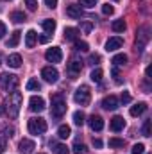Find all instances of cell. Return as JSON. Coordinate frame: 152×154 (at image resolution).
Masks as SVG:
<instances>
[{"instance_id":"6da1fadb","label":"cell","mask_w":152,"mask_h":154,"mask_svg":"<svg viewBox=\"0 0 152 154\" xmlns=\"http://www.w3.org/2000/svg\"><path fill=\"white\" fill-rule=\"evenodd\" d=\"M5 108L9 111L11 118H16L20 113V108H22V93L20 91H13L7 95V100H5Z\"/></svg>"},{"instance_id":"7a4b0ae2","label":"cell","mask_w":152,"mask_h":154,"mask_svg":"<svg viewBox=\"0 0 152 154\" xmlns=\"http://www.w3.org/2000/svg\"><path fill=\"white\" fill-rule=\"evenodd\" d=\"M50 113L54 118H61V116L66 113V100L61 93H56L52 95V108H50Z\"/></svg>"},{"instance_id":"3957f363","label":"cell","mask_w":152,"mask_h":154,"mask_svg":"<svg viewBox=\"0 0 152 154\" xmlns=\"http://www.w3.org/2000/svg\"><path fill=\"white\" fill-rule=\"evenodd\" d=\"M74 100H75L79 106H88V104H90V100H91V91H90V88H88L86 84L79 86V88L75 90Z\"/></svg>"},{"instance_id":"277c9868","label":"cell","mask_w":152,"mask_h":154,"mask_svg":"<svg viewBox=\"0 0 152 154\" xmlns=\"http://www.w3.org/2000/svg\"><path fill=\"white\" fill-rule=\"evenodd\" d=\"M0 84L7 93H13L18 88V77L13 75V74H2L0 75Z\"/></svg>"},{"instance_id":"5b68a950","label":"cell","mask_w":152,"mask_h":154,"mask_svg":"<svg viewBox=\"0 0 152 154\" xmlns=\"http://www.w3.org/2000/svg\"><path fill=\"white\" fill-rule=\"evenodd\" d=\"M27 129H29L31 134H43V133L47 131V122H45L41 116H34V118L29 120Z\"/></svg>"},{"instance_id":"8992f818","label":"cell","mask_w":152,"mask_h":154,"mask_svg":"<svg viewBox=\"0 0 152 154\" xmlns=\"http://www.w3.org/2000/svg\"><path fill=\"white\" fill-rule=\"evenodd\" d=\"M149 27H140L136 31V52H141L149 41Z\"/></svg>"},{"instance_id":"52a82bcc","label":"cell","mask_w":152,"mask_h":154,"mask_svg":"<svg viewBox=\"0 0 152 154\" xmlns=\"http://www.w3.org/2000/svg\"><path fill=\"white\" fill-rule=\"evenodd\" d=\"M45 59H47L48 63H61V59H63V52H61V48H59V47H52V48H48V50L45 52Z\"/></svg>"},{"instance_id":"ba28073f","label":"cell","mask_w":152,"mask_h":154,"mask_svg":"<svg viewBox=\"0 0 152 154\" xmlns=\"http://www.w3.org/2000/svg\"><path fill=\"white\" fill-rule=\"evenodd\" d=\"M29 108H31V111H34V113H41V111L45 109V100H43V97L32 95V97L29 99Z\"/></svg>"},{"instance_id":"9c48e42d","label":"cell","mask_w":152,"mask_h":154,"mask_svg":"<svg viewBox=\"0 0 152 154\" xmlns=\"http://www.w3.org/2000/svg\"><path fill=\"white\" fill-rule=\"evenodd\" d=\"M41 77H43L47 82H57V79H59V72H57L54 66H45V68L41 70Z\"/></svg>"},{"instance_id":"30bf717a","label":"cell","mask_w":152,"mask_h":154,"mask_svg":"<svg viewBox=\"0 0 152 154\" xmlns=\"http://www.w3.org/2000/svg\"><path fill=\"white\" fill-rule=\"evenodd\" d=\"M34 149H36V143H34L32 140H29V138H23V140L18 143V151L22 154H31Z\"/></svg>"},{"instance_id":"8fae6325","label":"cell","mask_w":152,"mask_h":154,"mask_svg":"<svg viewBox=\"0 0 152 154\" xmlns=\"http://www.w3.org/2000/svg\"><path fill=\"white\" fill-rule=\"evenodd\" d=\"M122 45H123V39L120 38V36H113V38H109L106 41V50H108V52H114V50H118Z\"/></svg>"},{"instance_id":"7c38bea8","label":"cell","mask_w":152,"mask_h":154,"mask_svg":"<svg viewBox=\"0 0 152 154\" xmlns=\"http://www.w3.org/2000/svg\"><path fill=\"white\" fill-rule=\"evenodd\" d=\"M88 124H90V127L93 131H102L104 129V120H102V116H99V115H91L90 120H88Z\"/></svg>"},{"instance_id":"4fadbf2b","label":"cell","mask_w":152,"mask_h":154,"mask_svg":"<svg viewBox=\"0 0 152 154\" xmlns=\"http://www.w3.org/2000/svg\"><path fill=\"white\" fill-rule=\"evenodd\" d=\"M109 127H111V131H114V133L122 131V129L125 127V120H123V116H113V118L109 120Z\"/></svg>"},{"instance_id":"5bb4252c","label":"cell","mask_w":152,"mask_h":154,"mask_svg":"<svg viewBox=\"0 0 152 154\" xmlns=\"http://www.w3.org/2000/svg\"><path fill=\"white\" fill-rule=\"evenodd\" d=\"M102 108H104V109H108V111H114V109L118 108V99H116L114 95L106 97V99L102 100Z\"/></svg>"},{"instance_id":"9a60e30c","label":"cell","mask_w":152,"mask_h":154,"mask_svg":"<svg viewBox=\"0 0 152 154\" xmlns=\"http://www.w3.org/2000/svg\"><path fill=\"white\" fill-rule=\"evenodd\" d=\"M81 70H82V61H81V59H72V61L68 63V72H70L72 75L81 74Z\"/></svg>"},{"instance_id":"2e32d148","label":"cell","mask_w":152,"mask_h":154,"mask_svg":"<svg viewBox=\"0 0 152 154\" xmlns=\"http://www.w3.org/2000/svg\"><path fill=\"white\" fill-rule=\"evenodd\" d=\"M66 14H68L70 18H81V16H82V9H81V5L70 4V5L66 7Z\"/></svg>"},{"instance_id":"e0dca14e","label":"cell","mask_w":152,"mask_h":154,"mask_svg":"<svg viewBox=\"0 0 152 154\" xmlns=\"http://www.w3.org/2000/svg\"><path fill=\"white\" fill-rule=\"evenodd\" d=\"M145 111H147V104L145 102H138V104H134L131 108V116H140V115H143Z\"/></svg>"},{"instance_id":"ac0fdd59","label":"cell","mask_w":152,"mask_h":154,"mask_svg":"<svg viewBox=\"0 0 152 154\" xmlns=\"http://www.w3.org/2000/svg\"><path fill=\"white\" fill-rule=\"evenodd\" d=\"M7 65H9L11 68H20V66H22V56H20V54H11V56L7 57Z\"/></svg>"},{"instance_id":"d6986e66","label":"cell","mask_w":152,"mask_h":154,"mask_svg":"<svg viewBox=\"0 0 152 154\" xmlns=\"http://www.w3.org/2000/svg\"><path fill=\"white\" fill-rule=\"evenodd\" d=\"M36 39H38V34H36V31H29L27 34H25V47L27 48H32L34 45H36Z\"/></svg>"},{"instance_id":"ffe728a7","label":"cell","mask_w":152,"mask_h":154,"mask_svg":"<svg viewBox=\"0 0 152 154\" xmlns=\"http://www.w3.org/2000/svg\"><path fill=\"white\" fill-rule=\"evenodd\" d=\"M20 34H22L20 31H14V32L11 34V38L5 41V47H7V48H14V47L20 43Z\"/></svg>"},{"instance_id":"44dd1931","label":"cell","mask_w":152,"mask_h":154,"mask_svg":"<svg viewBox=\"0 0 152 154\" xmlns=\"http://www.w3.org/2000/svg\"><path fill=\"white\" fill-rule=\"evenodd\" d=\"M50 147H52V151H54L56 154H70L68 147H66V145H63V143H56V142H50Z\"/></svg>"},{"instance_id":"7402d4cb","label":"cell","mask_w":152,"mask_h":154,"mask_svg":"<svg viewBox=\"0 0 152 154\" xmlns=\"http://www.w3.org/2000/svg\"><path fill=\"white\" fill-rule=\"evenodd\" d=\"M43 29H45V32L47 34H52L54 31H56V20H50V18H47V20H43Z\"/></svg>"},{"instance_id":"603a6c76","label":"cell","mask_w":152,"mask_h":154,"mask_svg":"<svg viewBox=\"0 0 152 154\" xmlns=\"http://www.w3.org/2000/svg\"><path fill=\"white\" fill-rule=\"evenodd\" d=\"M77 36H79V29H75V27H66V29H65V38L66 39L75 41Z\"/></svg>"},{"instance_id":"cb8c5ba5","label":"cell","mask_w":152,"mask_h":154,"mask_svg":"<svg viewBox=\"0 0 152 154\" xmlns=\"http://www.w3.org/2000/svg\"><path fill=\"white\" fill-rule=\"evenodd\" d=\"M70 134H72V129H70V125H59V129H57V136H59L61 140L68 138Z\"/></svg>"},{"instance_id":"d4e9b609","label":"cell","mask_w":152,"mask_h":154,"mask_svg":"<svg viewBox=\"0 0 152 154\" xmlns=\"http://www.w3.org/2000/svg\"><path fill=\"white\" fill-rule=\"evenodd\" d=\"M111 29H113L114 32H123L127 29V25H125L123 20H114L113 23H111Z\"/></svg>"},{"instance_id":"484cf974","label":"cell","mask_w":152,"mask_h":154,"mask_svg":"<svg viewBox=\"0 0 152 154\" xmlns=\"http://www.w3.org/2000/svg\"><path fill=\"white\" fill-rule=\"evenodd\" d=\"M111 63H114V66H123V65L127 63V56H125V54H116Z\"/></svg>"},{"instance_id":"4316f807","label":"cell","mask_w":152,"mask_h":154,"mask_svg":"<svg viewBox=\"0 0 152 154\" xmlns=\"http://www.w3.org/2000/svg\"><path fill=\"white\" fill-rule=\"evenodd\" d=\"M11 20H13V22H16V23H22V22H25L27 18H25V14H23L22 11H14V13L11 14Z\"/></svg>"},{"instance_id":"83f0119b","label":"cell","mask_w":152,"mask_h":154,"mask_svg":"<svg viewBox=\"0 0 152 154\" xmlns=\"http://www.w3.org/2000/svg\"><path fill=\"white\" fill-rule=\"evenodd\" d=\"M39 88H41V84L38 82V79H31L27 82V90L29 91H39Z\"/></svg>"},{"instance_id":"f1b7e54d","label":"cell","mask_w":152,"mask_h":154,"mask_svg":"<svg viewBox=\"0 0 152 154\" xmlns=\"http://www.w3.org/2000/svg\"><path fill=\"white\" fill-rule=\"evenodd\" d=\"M125 145V142L122 140V138H111L109 140V147H113V149H120V147H123Z\"/></svg>"},{"instance_id":"f546056e","label":"cell","mask_w":152,"mask_h":154,"mask_svg":"<svg viewBox=\"0 0 152 154\" xmlns=\"http://www.w3.org/2000/svg\"><path fill=\"white\" fill-rule=\"evenodd\" d=\"M74 124L79 125V127L84 124V113H82V111H75V113H74Z\"/></svg>"},{"instance_id":"4dcf8cb0","label":"cell","mask_w":152,"mask_h":154,"mask_svg":"<svg viewBox=\"0 0 152 154\" xmlns=\"http://www.w3.org/2000/svg\"><path fill=\"white\" fill-rule=\"evenodd\" d=\"M91 81H95V82H100V81H102V70H100V68H95V70H93V72H91Z\"/></svg>"},{"instance_id":"1f68e13d","label":"cell","mask_w":152,"mask_h":154,"mask_svg":"<svg viewBox=\"0 0 152 154\" xmlns=\"http://www.w3.org/2000/svg\"><path fill=\"white\" fill-rule=\"evenodd\" d=\"M86 152H88L86 145H82V143H79V142L74 145V154H86Z\"/></svg>"},{"instance_id":"d6a6232c","label":"cell","mask_w":152,"mask_h":154,"mask_svg":"<svg viewBox=\"0 0 152 154\" xmlns=\"http://www.w3.org/2000/svg\"><path fill=\"white\" fill-rule=\"evenodd\" d=\"M150 120H145L143 122V127H141V133H143V136H150Z\"/></svg>"},{"instance_id":"836d02e7","label":"cell","mask_w":152,"mask_h":154,"mask_svg":"<svg viewBox=\"0 0 152 154\" xmlns=\"http://www.w3.org/2000/svg\"><path fill=\"white\" fill-rule=\"evenodd\" d=\"M143 152H145V145L143 143H136L132 147V151H131V154H143Z\"/></svg>"},{"instance_id":"e575fe53","label":"cell","mask_w":152,"mask_h":154,"mask_svg":"<svg viewBox=\"0 0 152 154\" xmlns=\"http://www.w3.org/2000/svg\"><path fill=\"white\" fill-rule=\"evenodd\" d=\"M102 13H104L106 16H111V14L114 13V7L109 5V4H104V5H102Z\"/></svg>"},{"instance_id":"d590c367","label":"cell","mask_w":152,"mask_h":154,"mask_svg":"<svg viewBox=\"0 0 152 154\" xmlns=\"http://www.w3.org/2000/svg\"><path fill=\"white\" fill-rule=\"evenodd\" d=\"M75 48L81 50V52H86V50H88V43H86V41H79V39H75Z\"/></svg>"},{"instance_id":"8d00e7d4","label":"cell","mask_w":152,"mask_h":154,"mask_svg":"<svg viewBox=\"0 0 152 154\" xmlns=\"http://www.w3.org/2000/svg\"><path fill=\"white\" fill-rule=\"evenodd\" d=\"M25 5L29 11H36L38 9V0H25Z\"/></svg>"},{"instance_id":"74e56055","label":"cell","mask_w":152,"mask_h":154,"mask_svg":"<svg viewBox=\"0 0 152 154\" xmlns=\"http://www.w3.org/2000/svg\"><path fill=\"white\" fill-rule=\"evenodd\" d=\"M111 74H113V79L116 84H122V77H120V72H118V68L113 66V70H111Z\"/></svg>"},{"instance_id":"f35d334b","label":"cell","mask_w":152,"mask_h":154,"mask_svg":"<svg viewBox=\"0 0 152 154\" xmlns=\"http://www.w3.org/2000/svg\"><path fill=\"white\" fill-rule=\"evenodd\" d=\"M79 2H81V5H84V7H88V9H91V7L97 5V0H79Z\"/></svg>"},{"instance_id":"ab89813d","label":"cell","mask_w":152,"mask_h":154,"mask_svg":"<svg viewBox=\"0 0 152 154\" xmlns=\"http://www.w3.org/2000/svg\"><path fill=\"white\" fill-rule=\"evenodd\" d=\"M90 63L95 66V65H99L100 63V56L99 54H90Z\"/></svg>"},{"instance_id":"60d3db41","label":"cell","mask_w":152,"mask_h":154,"mask_svg":"<svg viewBox=\"0 0 152 154\" xmlns=\"http://www.w3.org/2000/svg\"><path fill=\"white\" fill-rule=\"evenodd\" d=\"M122 102H123V104H129V102H131V93H129V91H123V93H122Z\"/></svg>"},{"instance_id":"b9f144b4","label":"cell","mask_w":152,"mask_h":154,"mask_svg":"<svg viewBox=\"0 0 152 154\" xmlns=\"http://www.w3.org/2000/svg\"><path fill=\"white\" fill-rule=\"evenodd\" d=\"M91 29H93V25H91L90 22H84V23H82V31H84V32H91Z\"/></svg>"},{"instance_id":"7bdbcfd3","label":"cell","mask_w":152,"mask_h":154,"mask_svg":"<svg viewBox=\"0 0 152 154\" xmlns=\"http://www.w3.org/2000/svg\"><path fill=\"white\" fill-rule=\"evenodd\" d=\"M45 4H47V7H50V9H56V7H57V0H45Z\"/></svg>"},{"instance_id":"ee69618b","label":"cell","mask_w":152,"mask_h":154,"mask_svg":"<svg viewBox=\"0 0 152 154\" xmlns=\"http://www.w3.org/2000/svg\"><path fill=\"white\" fill-rule=\"evenodd\" d=\"M38 41L39 43H48V41H50V34H41L38 38Z\"/></svg>"},{"instance_id":"f6af8a7d","label":"cell","mask_w":152,"mask_h":154,"mask_svg":"<svg viewBox=\"0 0 152 154\" xmlns=\"http://www.w3.org/2000/svg\"><path fill=\"white\" fill-rule=\"evenodd\" d=\"M5 32H7V29H5V23H2V22H0V39L4 38V34H5Z\"/></svg>"},{"instance_id":"bcb514c9","label":"cell","mask_w":152,"mask_h":154,"mask_svg":"<svg viewBox=\"0 0 152 154\" xmlns=\"http://www.w3.org/2000/svg\"><path fill=\"white\" fill-rule=\"evenodd\" d=\"M93 145H95L97 149H100V147H102V140H99V138H97V140H93Z\"/></svg>"},{"instance_id":"7dc6e473","label":"cell","mask_w":152,"mask_h":154,"mask_svg":"<svg viewBox=\"0 0 152 154\" xmlns=\"http://www.w3.org/2000/svg\"><path fill=\"white\" fill-rule=\"evenodd\" d=\"M4 149H5V142H4V138L0 136V154L4 152Z\"/></svg>"},{"instance_id":"c3c4849f","label":"cell","mask_w":152,"mask_h":154,"mask_svg":"<svg viewBox=\"0 0 152 154\" xmlns=\"http://www.w3.org/2000/svg\"><path fill=\"white\" fill-rule=\"evenodd\" d=\"M4 111H5V108H4V106H0V115H2Z\"/></svg>"},{"instance_id":"681fc988","label":"cell","mask_w":152,"mask_h":154,"mask_svg":"<svg viewBox=\"0 0 152 154\" xmlns=\"http://www.w3.org/2000/svg\"><path fill=\"white\" fill-rule=\"evenodd\" d=\"M4 2H9V0H4Z\"/></svg>"},{"instance_id":"f907efd6","label":"cell","mask_w":152,"mask_h":154,"mask_svg":"<svg viewBox=\"0 0 152 154\" xmlns=\"http://www.w3.org/2000/svg\"><path fill=\"white\" fill-rule=\"evenodd\" d=\"M114 2H118V0H114Z\"/></svg>"}]
</instances>
